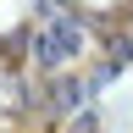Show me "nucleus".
Here are the masks:
<instances>
[{
  "instance_id": "nucleus-1",
  "label": "nucleus",
  "mask_w": 133,
  "mask_h": 133,
  "mask_svg": "<svg viewBox=\"0 0 133 133\" xmlns=\"http://www.w3.org/2000/svg\"><path fill=\"white\" fill-rule=\"evenodd\" d=\"M66 50H78V33H72V28H56V33L44 39V61H61Z\"/></svg>"
}]
</instances>
